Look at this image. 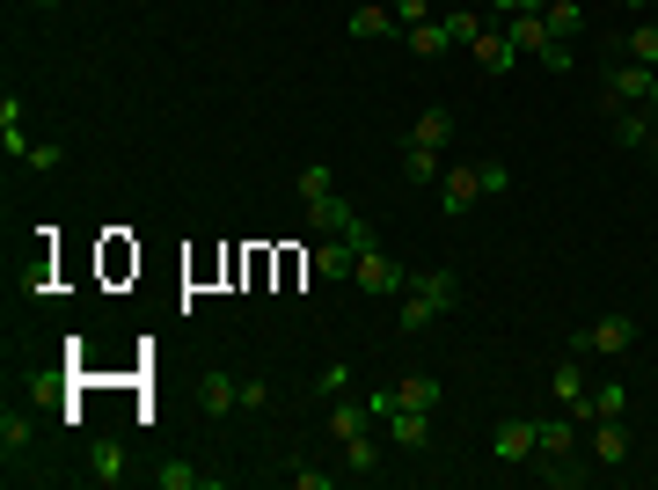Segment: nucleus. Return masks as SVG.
Here are the masks:
<instances>
[{
  "instance_id": "f257e3e1",
  "label": "nucleus",
  "mask_w": 658,
  "mask_h": 490,
  "mask_svg": "<svg viewBox=\"0 0 658 490\" xmlns=\"http://www.w3.org/2000/svg\"><path fill=\"white\" fill-rule=\"evenodd\" d=\"M454 308H462V278H454V271H417L410 278V300H403V330H432L439 315H454Z\"/></svg>"
},
{
  "instance_id": "f03ea898",
  "label": "nucleus",
  "mask_w": 658,
  "mask_h": 490,
  "mask_svg": "<svg viewBox=\"0 0 658 490\" xmlns=\"http://www.w3.org/2000/svg\"><path fill=\"white\" fill-rule=\"evenodd\" d=\"M351 278H359L366 294H410V271L395 264V256H381V249H359V264H351Z\"/></svg>"
},
{
  "instance_id": "7ed1b4c3",
  "label": "nucleus",
  "mask_w": 658,
  "mask_h": 490,
  "mask_svg": "<svg viewBox=\"0 0 658 490\" xmlns=\"http://www.w3.org/2000/svg\"><path fill=\"white\" fill-rule=\"evenodd\" d=\"M630 344H636V315H622V308H614V315H600L593 330H578V337H571V351H630Z\"/></svg>"
},
{
  "instance_id": "20e7f679",
  "label": "nucleus",
  "mask_w": 658,
  "mask_h": 490,
  "mask_svg": "<svg viewBox=\"0 0 658 490\" xmlns=\"http://www.w3.org/2000/svg\"><path fill=\"white\" fill-rule=\"evenodd\" d=\"M585 454H593L600 468L630 462V432H622V417H593V425H585Z\"/></svg>"
},
{
  "instance_id": "39448f33",
  "label": "nucleus",
  "mask_w": 658,
  "mask_h": 490,
  "mask_svg": "<svg viewBox=\"0 0 658 490\" xmlns=\"http://www.w3.org/2000/svg\"><path fill=\"white\" fill-rule=\"evenodd\" d=\"M476 198H483V169H476V162H468V169H446V176H439V213H446V220H462Z\"/></svg>"
},
{
  "instance_id": "423d86ee",
  "label": "nucleus",
  "mask_w": 658,
  "mask_h": 490,
  "mask_svg": "<svg viewBox=\"0 0 658 490\" xmlns=\"http://www.w3.org/2000/svg\"><path fill=\"white\" fill-rule=\"evenodd\" d=\"M198 410H205V417H235V410H242V373L213 367L205 381H198Z\"/></svg>"
},
{
  "instance_id": "0eeeda50",
  "label": "nucleus",
  "mask_w": 658,
  "mask_h": 490,
  "mask_svg": "<svg viewBox=\"0 0 658 490\" xmlns=\"http://www.w3.org/2000/svg\"><path fill=\"white\" fill-rule=\"evenodd\" d=\"M490 454L505 468H519V462H535V417H505L498 432H490Z\"/></svg>"
},
{
  "instance_id": "6e6552de",
  "label": "nucleus",
  "mask_w": 658,
  "mask_h": 490,
  "mask_svg": "<svg viewBox=\"0 0 658 490\" xmlns=\"http://www.w3.org/2000/svg\"><path fill=\"white\" fill-rule=\"evenodd\" d=\"M124 476H132V446H124V440H96V446H88V483L118 490Z\"/></svg>"
},
{
  "instance_id": "1a4fd4ad",
  "label": "nucleus",
  "mask_w": 658,
  "mask_h": 490,
  "mask_svg": "<svg viewBox=\"0 0 658 490\" xmlns=\"http://www.w3.org/2000/svg\"><path fill=\"white\" fill-rule=\"evenodd\" d=\"M549 395H557V410H571V417L585 410V395H593V389H585V359H578V351H571V359H557V373H549Z\"/></svg>"
},
{
  "instance_id": "9d476101",
  "label": "nucleus",
  "mask_w": 658,
  "mask_h": 490,
  "mask_svg": "<svg viewBox=\"0 0 658 490\" xmlns=\"http://www.w3.org/2000/svg\"><path fill=\"white\" fill-rule=\"evenodd\" d=\"M608 103H614V110L651 103V67H636V59H630V67H614V74H608Z\"/></svg>"
},
{
  "instance_id": "9b49d317",
  "label": "nucleus",
  "mask_w": 658,
  "mask_h": 490,
  "mask_svg": "<svg viewBox=\"0 0 658 490\" xmlns=\"http://www.w3.org/2000/svg\"><path fill=\"white\" fill-rule=\"evenodd\" d=\"M593 468H600V462H578V454H535V476H541L549 490H578Z\"/></svg>"
},
{
  "instance_id": "f8f14e48",
  "label": "nucleus",
  "mask_w": 658,
  "mask_h": 490,
  "mask_svg": "<svg viewBox=\"0 0 658 490\" xmlns=\"http://www.w3.org/2000/svg\"><path fill=\"white\" fill-rule=\"evenodd\" d=\"M300 205H308V227H315V235H344V227L359 220V213H351V198H337V191L300 198Z\"/></svg>"
},
{
  "instance_id": "ddd939ff",
  "label": "nucleus",
  "mask_w": 658,
  "mask_h": 490,
  "mask_svg": "<svg viewBox=\"0 0 658 490\" xmlns=\"http://www.w3.org/2000/svg\"><path fill=\"white\" fill-rule=\"evenodd\" d=\"M578 446V417H535V454H571Z\"/></svg>"
},
{
  "instance_id": "4468645a",
  "label": "nucleus",
  "mask_w": 658,
  "mask_h": 490,
  "mask_svg": "<svg viewBox=\"0 0 658 490\" xmlns=\"http://www.w3.org/2000/svg\"><path fill=\"white\" fill-rule=\"evenodd\" d=\"M468 51H476V67H483V74H512V59H519V45H512L505 29H483Z\"/></svg>"
},
{
  "instance_id": "2eb2a0df",
  "label": "nucleus",
  "mask_w": 658,
  "mask_h": 490,
  "mask_svg": "<svg viewBox=\"0 0 658 490\" xmlns=\"http://www.w3.org/2000/svg\"><path fill=\"white\" fill-rule=\"evenodd\" d=\"M381 425H388V440H395V446H424V440H432V410H403V403H395Z\"/></svg>"
},
{
  "instance_id": "dca6fc26",
  "label": "nucleus",
  "mask_w": 658,
  "mask_h": 490,
  "mask_svg": "<svg viewBox=\"0 0 658 490\" xmlns=\"http://www.w3.org/2000/svg\"><path fill=\"white\" fill-rule=\"evenodd\" d=\"M0 147H8V162H29V132H23V103L0 96Z\"/></svg>"
},
{
  "instance_id": "f3484780",
  "label": "nucleus",
  "mask_w": 658,
  "mask_h": 490,
  "mask_svg": "<svg viewBox=\"0 0 658 490\" xmlns=\"http://www.w3.org/2000/svg\"><path fill=\"white\" fill-rule=\"evenodd\" d=\"M154 483L161 490H219V476L213 468H191V462H161L154 468Z\"/></svg>"
},
{
  "instance_id": "a211bd4d",
  "label": "nucleus",
  "mask_w": 658,
  "mask_h": 490,
  "mask_svg": "<svg viewBox=\"0 0 658 490\" xmlns=\"http://www.w3.org/2000/svg\"><path fill=\"white\" fill-rule=\"evenodd\" d=\"M344 468H351L359 483L381 476V446H373V432H351V440H344Z\"/></svg>"
},
{
  "instance_id": "6ab92c4d",
  "label": "nucleus",
  "mask_w": 658,
  "mask_h": 490,
  "mask_svg": "<svg viewBox=\"0 0 658 490\" xmlns=\"http://www.w3.org/2000/svg\"><path fill=\"white\" fill-rule=\"evenodd\" d=\"M622 410H630V389H622V381H600V389L585 395L578 425H593V417H622Z\"/></svg>"
},
{
  "instance_id": "aec40b11",
  "label": "nucleus",
  "mask_w": 658,
  "mask_h": 490,
  "mask_svg": "<svg viewBox=\"0 0 658 490\" xmlns=\"http://www.w3.org/2000/svg\"><path fill=\"white\" fill-rule=\"evenodd\" d=\"M541 23H549V37L571 45V37L585 29V8H578V0H541Z\"/></svg>"
},
{
  "instance_id": "412c9836",
  "label": "nucleus",
  "mask_w": 658,
  "mask_h": 490,
  "mask_svg": "<svg viewBox=\"0 0 658 490\" xmlns=\"http://www.w3.org/2000/svg\"><path fill=\"white\" fill-rule=\"evenodd\" d=\"M351 264H359V249L344 242V235H330V242L315 249V271H322V278H351Z\"/></svg>"
},
{
  "instance_id": "4be33fe9",
  "label": "nucleus",
  "mask_w": 658,
  "mask_h": 490,
  "mask_svg": "<svg viewBox=\"0 0 658 490\" xmlns=\"http://www.w3.org/2000/svg\"><path fill=\"white\" fill-rule=\"evenodd\" d=\"M403 45H410L417 59H439V51H454V37H446V23H410L403 29Z\"/></svg>"
},
{
  "instance_id": "5701e85b",
  "label": "nucleus",
  "mask_w": 658,
  "mask_h": 490,
  "mask_svg": "<svg viewBox=\"0 0 658 490\" xmlns=\"http://www.w3.org/2000/svg\"><path fill=\"white\" fill-rule=\"evenodd\" d=\"M395 403H403V410H432L439 381H432V373H403V381H395Z\"/></svg>"
},
{
  "instance_id": "b1692460",
  "label": "nucleus",
  "mask_w": 658,
  "mask_h": 490,
  "mask_svg": "<svg viewBox=\"0 0 658 490\" xmlns=\"http://www.w3.org/2000/svg\"><path fill=\"white\" fill-rule=\"evenodd\" d=\"M446 140H454V118H446V110H424V118L410 124V147H446Z\"/></svg>"
},
{
  "instance_id": "393cba45",
  "label": "nucleus",
  "mask_w": 658,
  "mask_h": 490,
  "mask_svg": "<svg viewBox=\"0 0 658 490\" xmlns=\"http://www.w3.org/2000/svg\"><path fill=\"white\" fill-rule=\"evenodd\" d=\"M366 425H373V410H366V403H351V395H337V403H330V432H337V440H351V432H366Z\"/></svg>"
},
{
  "instance_id": "a878e982",
  "label": "nucleus",
  "mask_w": 658,
  "mask_h": 490,
  "mask_svg": "<svg viewBox=\"0 0 658 490\" xmlns=\"http://www.w3.org/2000/svg\"><path fill=\"white\" fill-rule=\"evenodd\" d=\"M614 140H622V147H644V140H651V103H636V110H614Z\"/></svg>"
},
{
  "instance_id": "bb28decb",
  "label": "nucleus",
  "mask_w": 658,
  "mask_h": 490,
  "mask_svg": "<svg viewBox=\"0 0 658 490\" xmlns=\"http://www.w3.org/2000/svg\"><path fill=\"white\" fill-rule=\"evenodd\" d=\"M403 176H410V183H439V176H446V162H439L432 147H410V140H403Z\"/></svg>"
},
{
  "instance_id": "cd10ccee",
  "label": "nucleus",
  "mask_w": 658,
  "mask_h": 490,
  "mask_svg": "<svg viewBox=\"0 0 658 490\" xmlns=\"http://www.w3.org/2000/svg\"><path fill=\"white\" fill-rule=\"evenodd\" d=\"M505 37H512L519 51H541V45H549V23H541V8H527V15H512V29H505Z\"/></svg>"
},
{
  "instance_id": "c85d7f7f",
  "label": "nucleus",
  "mask_w": 658,
  "mask_h": 490,
  "mask_svg": "<svg viewBox=\"0 0 658 490\" xmlns=\"http://www.w3.org/2000/svg\"><path fill=\"white\" fill-rule=\"evenodd\" d=\"M29 440H37V425H29L23 410H8V417H0V454H8V462H15Z\"/></svg>"
},
{
  "instance_id": "c756f323",
  "label": "nucleus",
  "mask_w": 658,
  "mask_h": 490,
  "mask_svg": "<svg viewBox=\"0 0 658 490\" xmlns=\"http://www.w3.org/2000/svg\"><path fill=\"white\" fill-rule=\"evenodd\" d=\"M395 8H359V15H351V37H395Z\"/></svg>"
},
{
  "instance_id": "7c9ffc66",
  "label": "nucleus",
  "mask_w": 658,
  "mask_h": 490,
  "mask_svg": "<svg viewBox=\"0 0 658 490\" xmlns=\"http://www.w3.org/2000/svg\"><path fill=\"white\" fill-rule=\"evenodd\" d=\"M630 59H636V67H658V23H636L630 29Z\"/></svg>"
},
{
  "instance_id": "2f4dec72",
  "label": "nucleus",
  "mask_w": 658,
  "mask_h": 490,
  "mask_svg": "<svg viewBox=\"0 0 658 490\" xmlns=\"http://www.w3.org/2000/svg\"><path fill=\"white\" fill-rule=\"evenodd\" d=\"M439 23H446V37H454V45H476V37H483V23H476L468 8H454V15H439Z\"/></svg>"
},
{
  "instance_id": "473e14b6",
  "label": "nucleus",
  "mask_w": 658,
  "mask_h": 490,
  "mask_svg": "<svg viewBox=\"0 0 658 490\" xmlns=\"http://www.w3.org/2000/svg\"><path fill=\"white\" fill-rule=\"evenodd\" d=\"M541 67H549V74H571V67H578V51L563 45V37H549V45H541Z\"/></svg>"
},
{
  "instance_id": "72a5a7b5",
  "label": "nucleus",
  "mask_w": 658,
  "mask_h": 490,
  "mask_svg": "<svg viewBox=\"0 0 658 490\" xmlns=\"http://www.w3.org/2000/svg\"><path fill=\"white\" fill-rule=\"evenodd\" d=\"M337 476L330 468H315V462H292V490H330Z\"/></svg>"
},
{
  "instance_id": "f704fd0d",
  "label": "nucleus",
  "mask_w": 658,
  "mask_h": 490,
  "mask_svg": "<svg viewBox=\"0 0 658 490\" xmlns=\"http://www.w3.org/2000/svg\"><path fill=\"white\" fill-rule=\"evenodd\" d=\"M322 191H337V176L322 169V162H308V169H300V198H322Z\"/></svg>"
},
{
  "instance_id": "c9c22d12",
  "label": "nucleus",
  "mask_w": 658,
  "mask_h": 490,
  "mask_svg": "<svg viewBox=\"0 0 658 490\" xmlns=\"http://www.w3.org/2000/svg\"><path fill=\"white\" fill-rule=\"evenodd\" d=\"M476 169H483V198H505L512 191V169H505V162H476Z\"/></svg>"
},
{
  "instance_id": "e433bc0d",
  "label": "nucleus",
  "mask_w": 658,
  "mask_h": 490,
  "mask_svg": "<svg viewBox=\"0 0 658 490\" xmlns=\"http://www.w3.org/2000/svg\"><path fill=\"white\" fill-rule=\"evenodd\" d=\"M388 8H395V23H403V29H410V23H432V0H388Z\"/></svg>"
},
{
  "instance_id": "4c0bfd02",
  "label": "nucleus",
  "mask_w": 658,
  "mask_h": 490,
  "mask_svg": "<svg viewBox=\"0 0 658 490\" xmlns=\"http://www.w3.org/2000/svg\"><path fill=\"white\" fill-rule=\"evenodd\" d=\"M315 389H322V395H330V403H337V395H344V389H351V367H322V373H315Z\"/></svg>"
},
{
  "instance_id": "58836bf2",
  "label": "nucleus",
  "mask_w": 658,
  "mask_h": 490,
  "mask_svg": "<svg viewBox=\"0 0 658 490\" xmlns=\"http://www.w3.org/2000/svg\"><path fill=\"white\" fill-rule=\"evenodd\" d=\"M264 403H271V381H264V373H249V381H242V410H264Z\"/></svg>"
},
{
  "instance_id": "ea45409f",
  "label": "nucleus",
  "mask_w": 658,
  "mask_h": 490,
  "mask_svg": "<svg viewBox=\"0 0 658 490\" xmlns=\"http://www.w3.org/2000/svg\"><path fill=\"white\" fill-rule=\"evenodd\" d=\"M366 410H373V417H388V410H395V381H388V389H366Z\"/></svg>"
},
{
  "instance_id": "a19ab883",
  "label": "nucleus",
  "mask_w": 658,
  "mask_h": 490,
  "mask_svg": "<svg viewBox=\"0 0 658 490\" xmlns=\"http://www.w3.org/2000/svg\"><path fill=\"white\" fill-rule=\"evenodd\" d=\"M498 15H527V8H541V0H490Z\"/></svg>"
},
{
  "instance_id": "79ce46f5",
  "label": "nucleus",
  "mask_w": 658,
  "mask_h": 490,
  "mask_svg": "<svg viewBox=\"0 0 658 490\" xmlns=\"http://www.w3.org/2000/svg\"><path fill=\"white\" fill-rule=\"evenodd\" d=\"M651 118H658V67H651Z\"/></svg>"
},
{
  "instance_id": "37998d69",
  "label": "nucleus",
  "mask_w": 658,
  "mask_h": 490,
  "mask_svg": "<svg viewBox=\"0 0 658 490\" xmlns=\"http://www.w3.org/2000/svg\"><path fill=\"white\" fill-rule=\"evenodd\" d=\"M644 154H651V162H658V132H651V140H644Z\"/></svg>"
},
{
  "instance_id": "c03bdc74",
  "label": "nucleus",
  "mask_w": 658,
  "mask_h": 490,
  "mask_svg": "<svg viewBox=\"0 0 658 490\" xmlns=\"http://www.w3.org/2000/svg\"><path fill=\"white\" fill-rule=\"evenodd\" d=\"M29 8H59V0H29Z\"/></svg>"
},
{
  "instance_id": "a18cd8bd",
  "label": "nucleus",
  "mask_w": 658,
  "mask_h": 490,
  "mask_svg": "<svg viewBox=\"0 0 658 490\" xmlns=\"http://www.w3.org/2000/svg\"><path fill=\"white\" fill-rule=\"evenodd\" d=\"M622 8H651V0H622Z\"/></svg>"
},
{
  "instance_id": "49530a36",
  "label": "nucleus",
  "mask_w": 658,
  "mask_h": 490,
  "mask_svg": "<svg viewBox=\"0 0 658 490\" xmlns=\"http://www.w3.org/2000/svg\"><path fill=\"white\" fill-rule=\"evenodd\" d=\"M651 8H658V0H651Z\"/></svg>"
}]
</instances>
